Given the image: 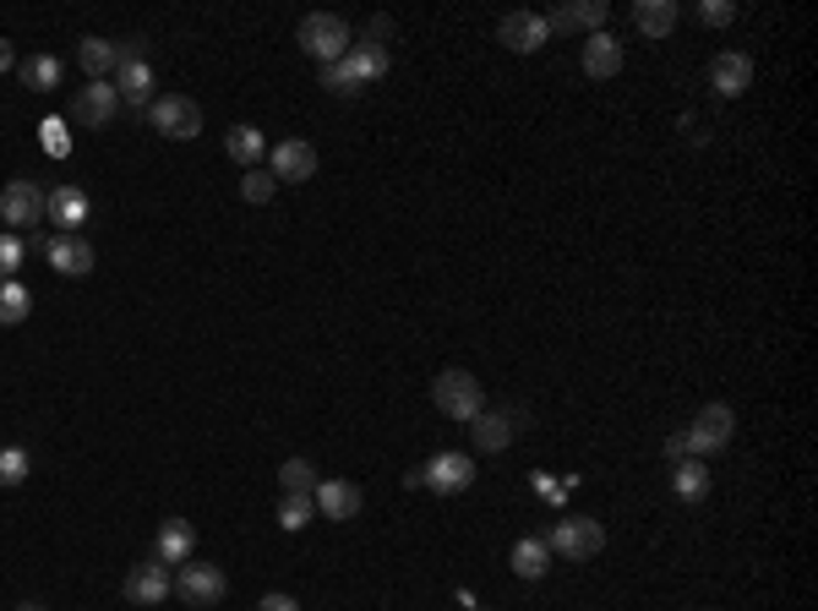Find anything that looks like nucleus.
Wrapping results in <instances>:
<instances>
[{
  "label": "nucleus",
  "instance_id": "ddd939ff",
  "mask_svg": "<svg viewBox=\"0 0 818 611\" xmlns=\"http://www.w3.org/2000/svg\"><path fill=\"white\" fill-rule=\"evenodd\" d=\"M44 219H55L61 235H77V230L88 224V197H83V186H55V191H44Z\"/></svg>",
  "mask_w": 818,
  "mask_h": 611
},
{
  "label": "nucleus",
  "instance_id": "b1692460",
  "mask_svg": "<svg viewBox=\"0 0 818 611\" xmlns=\"http://www.w3.org/2000/svg\"><path fill=\"white\" fill-rule=\"evenodd\" d=\"M77 61H83V72H88V83H104L115 66H120V44H109V39H83V50H77Z\"/></svg>",
  "mask_w": 818,
  "mask_h": 611
},
{
  "label": "nucleus",
  "instance_id": "2eb2a0df",
  "mask_svg": "<svg viewBox=\"0 0 818 611\" xmlns=\"http://www.w3.org/2000/svg\"><path fill=\"white\" fill-rule=\"evenodd\" d=\"M268 175L273 180H311V175H317V148L300 143V137L278 143V148L268 154Z\"/></svg>",
  "mask_w": 818,
  "mask_h": 611
},
{
  "label": "nucleus",
  "instance_id": "473e14b6",
  "mask_svg": "<svg viewBox=\"0 0 818 611\" xmlns=\"http://www.w3.org/2000/svg\"><path fill=\"white\" fill-rule=\"evenodd\" d=\"M273 186H278V180H273V175L263 170V165H257V170H252L246 180H241V197H246V202H268V197H273Z\"/></svg>",
  "mask_w": 818,
  "mask_h": 611
},
{
  "label": "nucleus",
  "instance_id": "9b49d317",
  "mask_svg": "<svg viewBox=\"0 0 818 611\" xmlns=\"http://www.w3.org/2000/svg\"><path fill=\"white\" fill-rule=\"evenodd\" d=\"M44 262H50L61 278H88L93 273V246L83 241V235H50Z\"/></svg>",
  "mask_w": 818,
  "mask_h": 611
},
{
  "label": "nucleus",
  "instance_id": "412c9836",
  "mask_svg": "<svg viewBox=\"0 0 818 611\" xmlns=\"http://www.w3.org/2000/svg\"><path fill=\"white\" fill-rule=\"evenodd\" d=\"M634 28L644 33V39H666V33L677 28V0H638Z\"/></svg>",
  "mask_w": 818,
  "mask_h": 611
},
{
  "label": "nucleus",
  "instance_id": "f8f14e48",
  "mask_svg": "<svg viewBox=\"0 0 818 611\" xmlns=\"http://www.w3.org/2000/svg\"><path fill=\"white\" fill-rule=\"evenodd\" d=\"M311 497H317V514H322V519H333V524H350L355 514H361V503H365L355 481H317V492H311Z\"/></svg>",
  "mask_w": 818,
  "mask_h": 611
},
{
  "label": "nucleus",
  "instance_id": "4c0bfd02",
  "mask_svg": "<svg viewBox=\"0 0 818 611\" xmlns=\"http://www.w3.org/2000/svg\"><path fill=\"white\" fill-rule=\"evenodd\" d=\"M666 459H671V464H682V459H688V442H682V432L666 442Z\"/></svg>",
  "mask_w": 818,
  "mask_h": 611
},
{
  "label": "nucleus",
  "instance_id": "7c9ffc66",
  "mask_svg": "<svg viewBox=\"0 0 818 611\" xmlns=\"http://www.w3.org/2000/svg\"><path fill=\"white\" fill-rule=\"evenodd\" d=\"M278 481H284V492H311L317 486V470H311V459H289L278 470Z\"/></svg>",
  "mask_w": 818,
  "mask_h": 611
},
{
  "label": "nucleus",
  "instance_id": "6ab92c4d",
  "mask_svg": "<svg viewBox=\"0 0 818 611\" xmlns=\"http://www.w3.org/2000/svg\"><path fill=\"white\" fill-rule=\"evenodd\" d=\"M115 109H120L115 83H88L83 93H77V104H72V115H77L83 126H109V120H115Z\"/></svg>",
  "mask_w": 818,
  "mask_h": 611
},
{
  "label": "nucleus",
  "instance_id": "72a5a7b5",
  "mask_svg": "<svg viewBox=\"0 0 818 611\" xmlns=\"http://www.w3.org/2000/svg\"><path fill=\"white\" fill-rule=\"evenodd\" d=\"M699 22L726 28V22H736V6H731V0H704V6H699Z\"/></svg>",
  "mask_w": 818,
  "mask_h": 611
},
{
  "label": "nucleus",
  "instance_id": "0eeeda50",
  "mask_svg": "<svg viewBox=\"0 0 818 611\" xmlns=\"http://www.w3.org/2000/svg\"><path fill=\"white\" fill-rule=\"evenodd\" d=\"M224 573L213 568V562H191V568H181L176 573V596H181L185 607H219L224 601Z\"/></svg>",
  "mask_w": 818,
  "mask_h": 611
},
{
  "label": "nucleus",
  "instance_id": "39448f33",
  "mask_svg": "<svg viewBox=\"0 0 818 611\" xmlns=\"http://www.w3.org/2000/svg\"><path fill=\"white\" fill-rule=\"evenodd\" d=\"M551 551H562V557H573V562H584V557H601V546H606V529L595 519H584V514H573V519H562L551 529V540H545Z\"/></svg>",
  "mask_w": 818,
  "mask_h": 611
},
{
  "label": "nucleus",
  "instance_id": "58836bf2",
  "mask_svg": "<svg viewBox=\"0 0 818 611\" xmlns=\"http://www.w3.org/2000/svg\"><path fill=\"white\" fill-rule=\"evenodd\" d=\"M6 66H17V55H11V44L0 39V72H6Z\"/></svg>",
  "mask_w": 818,
  "mask_h": 611
},
{
  "label": "nucleus",
  "instance_id": "20e7f679",
  "mask_svg": "<svg viewBox=\"0 0 818 611\" xmlns=\"http://www.w3.org/2000/svg\"><path fill=\"white\" fill-rule=\"evenodd\" d=\"M731 432H736L731 404H704V410L693 415V426L682 432V442H688V453H693V459H704V453H721V447L731 442Z\"/></svg>",
  "mask_w": 818,
  "mask_h": 611
},
{
  "label": "nucleus",
  "instance_id": "a211bd4d",
  "mask_svg": "<svg viewBox=\"0 0 818 611\" xmlns=\"http://www.w3.org/2000/svg\"><path fill=\"white\" fill-rule=\"evenodd\" d=\"M115 93L137 109V104H153V72H148V61L142 55H120V66H115Z\"/></svg>",
  "mask_w": 818,
  "mask_h": 611
},
{
  "label": "nucleus",
  "instance_id": "4468645a",
  "mask_svg": "<svg viewBox=\"0 0 818 611\" xmlns=\"http://www.w3.org/2000/svg\"><path fill=\"white\" fill-rule=\"evenodd\" d=\"M344 66V77H350V87H365V83H382L387 77V66H393V55H387V44H350V55L339 61Z\"/></svg>",
  "mask_w": 818,
  "mask_h": 611
},
{
  "label": "nucleus",
  "instance_id": "dca6fc26",
  "mask_svg": "<svg viewBox=\"0 0 818 611\" xmlns=\"http://www.w3.org/2000/svg\"><path fill=\"white\" fill-rule=\"evenodd\" d=\"M710 87H715L721 98L747 93V87H753V61H747L742 50H721V55L710 61Z\"/></svg>",
  "mask_w": 818,
  "mask_h": 611
},
{
  "label": "nucleus",
  "instance_id": "cd10ccee",
  "mask_svg": "<svg viewBox=\"0 0 818 611\" xmlns=\"http://www.w3.org/2000/svg\"><path fill=\"white\" fill-rule=\"evenodd\" d=\"M28 312H33V295H28L17 278H0V323H6V328H17Z\"/></svg>",
  "mask_w": 818,
  "mask_h": 611
},
{
  "label": "nucleus",
  "instance_id": "aec40b11",
  "mask_svg": "<svg viewBox=\"0 0 818 611\" xmlns=\"http://www.w3.org/2000/svg\"><path fill=\"white\" fill-rule=\"evenodd\" d=\"M584 72H589L595 83H606V77L623 72V44H617V33H589V44H584Z\"/></svg>",
  "mask_w": 818,
  "mask_h": 611
},
{
  "label": "nucleus",
  "instance_id": "1a4fd4ad",
  "mask_svg": "<svg viewBox=\"0 0 818 611\" xmlns=\"http://www.w3.org/2000/svg\"><path fill=\"white\" fill-rule=\"evenodd\" d=\"M0 219L17 224V230L44 224V191H39L33 180H6V191H0Z\"/></svg>",
  "mask_w": 818,
  "mask_h": 611
},
{
  "label": "nucleus",
  "instance_id": "c85d7f7f",
  "mask_svg": "<svg viewBox=\"0 0 818 611\" xmlns=\"http://www.w3.org/2000/svg\"><path fill=\"white\" fill-rule=\"evenodd\" d=\"M311 519H317V497H311V492H284L278 524H284V529H306Z\"/></svg>",
  "mask_w": 818,
  "mask_h": 611
},
{
  "label": "nucleus",
  "instance_id": "ea45409f",
  "mask_svg": "<svg viewBox=\"0 0 818 611\" xmlns=\"http://www.w3.org/2000/svg\"><path fill=\"white\" fill-rule=\"evenodd\" d=\"M17 611H44V607H39V601H22V607H17Z\"/></svg>",
  "mask_w": 818,
  "mask_h": 611
},
{
  "label": "nucleus",
  "instance_id": "c9c22d12",
  "mask_svg": "<svg viewBox=\"0 0 818 611\" xmlns=\"http://www.w3.org/2000/svg\"><path fill=\"white\" fill-rule=\"evenodd\" d=\"M39 137H44V148H50L55 159H66V126H61V120H44Z\"/></svg>",
  "mask_w": 818,
  "mask_h": 611
},
{
  "label": "nucleus",
  "instance_id": "2f4dec72",
  "mask_svg": "<svg viewBox=\"0 0 818 611\" xmlns=\"http://www.w3.org/2000/svg\"><path fill=\"white\" fill-rule=\"evenodd\" d=\"M28 464H33V459H28L22 447H0V486H22V481H28Z\"/></svg>",
  "mask_w": 818,
  "mask_h": 611
},
{
  "label": "nucleus",
  "instance_id": "4be33fe9",
  "mask_svg": "<svg viewBox=\"0 0 818 611\" xmlns=\"http://www.w3.org/2000/svg\"><path fill=\"white\" fill-rule=\"evenodd\" d=\"M224 154H230L235 165L257 170V165H263V154H268V137H263L257 126H235V131L224 137Z\"/></svg>",
  "mask_w": 818,
  "mask_h": 611
},
{
  "label": "nucleus",
  "instance_id": "e433bc0d",
  "mask_svg": "<svg viewBox=\"0 0 818 611\" xmlns=\"http://www.w3.org/2000/svg\"><path fill=\"white\" fill-rule=\"evenodd\" d=\"M257 611H300V601H295V596H263Z\"/></svg>",
  "mask_w": 818,
  "mask_h": 611
},
{
  "label": "nucleus",
  "instance_id": "a878e982",
  "mask_svg": "<svg viewBox=\"0 0 818 611\" xmlns=\"http://www.w3.org/2000/svg\"><path fill=\"white\" fill-rule=\"evenodd\" d=\"M545 568H551V546L535 540V535H524V540L513 546V573H519V579H541Z\"/></svg>",
  "mask_w": 818,
  "mask_h": 611
},
{
  "label": "nucleus",
  "instance_id": "7ed1b4c3",
  "mask_svg": "<svg viewBox=\"0 0 818 611\" xmlns=\"http://www.w3.org/2000/svg\"><path fill=\"white\" fill-rule=\"evenodd\" d=\"M148 120H153V131H164V137H176V143H191V137L202 131V109H196V98H185V93L153 98V104H148Z\"/></svg>",
  "mask_w": 818,
  "mask_h": 611
},
{
  "label": "nucleus",
  "instance_id": "bb28decb",
  "mask_svg": "<svg viewBox=\"0 0 818 611\" xmlns=\"http://www.w3.org/2000/svg\"><path fill=\"white\" fill-rule=\"evenodd\" d=\"M671 486H677V497H682V503H699V497L710 492V470H704L699 459H682V464L671 470Z\"/></svg>",
  "mask_w": 818,
  "mask_h": 611
},
{
  "label": "nucleus",
  "instance_id": "c756f323",
  "mask_svg": "<svg viewBox=\"0 0 818 611\" xmlns=\"http://www.w3.org/2000/svg\"><path fill=\"white\" fill-rule=\"evenodd\" d=\"M17 72H22V83L33 87V93H50V87L61 83V61H55V55H33V61H22Z\"/></svg>",
  "mask_w": 818,
  "mask_h": 611
},
{
  "label": "nucleus",
  "instance_id": "f03ea898",
  "mask_svg": "<svg viewBox=\"0 0 818 611\" xmlns=\"http://www.w3.org/2000/svg\"><path fill=\"white\" fill-rule=\"evenodd\" d=\"M432 399H437V410L448 415V421H475L480 410H486V393H480V382L469 377V371H437V382H432Z\"/></svg>",
  "mask_w": 818,
  "mask_h": 611
},
{
  "label": "nucleus",
  "instance_id": "f257e3e1",
  "mask_svg": "<svg viewBox=\"0 0 818 611\" xmlns=\"http://www.w3.org/2000/svg\"><path fill=\"white\" fill-rule=\"evenodd\" d=\"M350 22L344 17H333V11H311V17H300V50L311 55V61H322V66H333V61H344L350 55Z\"/></svg>",
  "mask_w": 818,
  "mask_h": 611
},
{
  "label": "nucleus",
  "instance_id": "f704fd0d",
  "mask_svg": "<svg viewBox=\"0 0 818 611\" xmlns=\"http://www.w3.org/2000/svg\"><path fill=\"white\" fill-rule=\"evenodd\" d=\"M22 267V241L17 235H0V278H11Z\"/></svg>",
  "mask_w": 818,
  "mask_h": 611
},
{
  "label": "nucleus",
  "instance_id": "5701e85b",
  "mask_svg": "<svg viewBox=\"0 0 818 611\" xmlns=\"http://www.w3.org/2000/svg\"><path fill=\"white\" fill-rule=\"evenodd\" d=\"M508 442H513V415H497V410L475 415V447L480 453H502Z\"/></svg>",
  "mask_w": 818,
  "mask_h": 611
},
{
  "label": "nucleus",
  "instance_id": "393cba45",
  "mask_svg": "<svg viewBox=\"0 0 818 611\" xmlns=\"http://www.w3.org/2000/svg\"><path fill=\"white\" fill-rule=\"evenodd\" d=\"M191 546H196V529L185 519H164V529H159V562H176L181 568L185 557H191Z\"/></svg>",
  "mask_w": 818,
  "mask_h": 611
},
{
  "label": "nucleus",
  "instance_id": "9d476101",
  "mask_svg": "<svg viewBox=\"0 0 818 611\" xmlns=\"http://www.w3.org/2000/svg\"><path fill=\"white\" fill-rule=\"evenodd\" d=\"M497 39H502V44H508L513 55H535V50H541L551 33H545L541 11H508V17L497 22Z\"/></svg>",
  "mask_w": 818,
  "mask_h": 611
},
{
  "label": "nucleus",
  "instance_id": "423d86ee",
  "mask_svg": "<svg viewBox=\"0 0 818 611\" xmlns=\"http://www.w3.org/2000/svg\"><path fill=\"white\" fill-rule=\"evenodd\" d=\"M176 596V573H170V562H137L131 573H126V601H137V607H164Z\"/></svg>",
  "mask_w": 818,
  "mask_h": 611
},
{
  "label": "nucleus",
  "instance_id": "f3484780",
  "mask_svg": "<svg viewBox=\"0 0 818 611\" xmlns=\"http://www.w3.org/2000/svg\"><path fill=\"white\" fill-rule=\"evenodd\" d=\"M541 22H545V33H573V28L601 33V22H606V0H573V6H556V11H545Z\"/></svg>",
  "mask_w": 818,
  "mask_h": 611
},
{
  "label": "nucleus",
  "instance_id": "6e6552de",
  "mask_svg": "<svg viewBox=\"0 0 818 611\" xmlns=\"http://www.w3.org/2000/svg\"><path fill=\"white\" fill-rule=\"evenodd\" d=\"M469 481H475V459H469V453H437V459L421 470V486H432V492H443V497L469 492Z\"/></svg>",
  "mask_w": 818,
  "mask_h": 611
}]
</instances>
